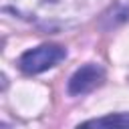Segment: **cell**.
Listing matches in <instances>:
<instances>
[{"label":"cell","mask_w":129,"mask_h":129,"mask_svg":"<svg viewBox=\"0 0 129 129\" xmlns=\"http://www.w3.org/2000/svg\"><path fill=\"white\" fill-rule=\"evenodd\" d=\"M4 10L46 28L81 20V0H8Z\"/></svg>","instance_id":"obj_1"},{"label":"cell","mask_w":129,"mask_h":129,"mask_svg":"<svg viewBox=\"0 0 129 129\" xmlns=\"http://www.w3.org/2000/svg\"><path fill=\"white\" fill-rule=\"evenodd\" d=\"M64 58H67L64 46L46 42V44H40L36 48H28L26 52H22L18 58V69L24 75H38V73L52 69L54 64H58Z\"/></svg>","instance_id":"obj_2"},{"label":"cell","mask_w":129,"mask_h":129,"mask_svg":"<svg viewBox=\"0 0 129 129\" xmlns=\"http://www.w3.org/2000/svg\"><path fill=\"white\" fill-rule=\"evenodd\" d=\"M103 81H105V69L97 62H87L73 73V77L69 79L67 91L73 97H81V95H87L93 89H97Z\"/></svg>","instance_id":"obj_3"},{"label":"cell","mask_w":129,"mask_h":129,"mask_svg":"<svg viewBox=\"0 0 129 129\" xmlns=\"http://www.w3.org/2000/svg\"><path fill=\"white\" fill-rule=\"evenodd\" d=\"M75 129H129V111L109 113L105 117L89 119L79 123Z\"/></svg>","instance_id":"obj_4"},{"label":"cell","mask_w":129,"mask_h":129,"mask_svg":"<svg viewBox=\"0 0 129 129\" xmlns=\"http://www.w3.org/2000/svg\"><path fill=\"white\" fill-rule=\"evenodd\" d=\"M2 129H10V125L8 123H2Z\"/></svg>","instance_id":"obj_5"}]
</instances>
